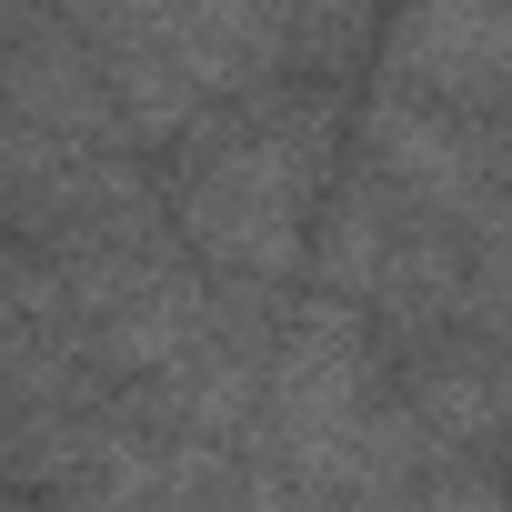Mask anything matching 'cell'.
<instances>
[{
    "mask_svg": "<svg viewBox=\"0 0 512 512\" xmlns=\"http://www.w3.org/2000/svg\"><path fill=\"white\" fill-rule=\"evenodd\" d=\"M51 11H61L71 31H91V41H121V31H141L151 11H171V0H51Z\"/></svg>",
    "mask_w": 512,
    "mask_h": 512,
    "instance_id": "cell-6",
    "label": "cell"
},
{
    "mask_svg": "<svg viewBox=\"0 0 512 512\" xmlns=\"http://www.w3.org/2000/svg\"><path fill=\"white\" fill-rule=\"evenodd\" d=\"M482 151H492V181L512 191V111H492V121H482Z\"/></svg>",
    "mask_w": 512,
    "mask_h": 512,
    "instance_id": "cell-7",
    "label": "cell"
},
{
    "mask_svg": "<svg viewBox=\"0 0 512 512\" xmlns=\"http://www.w3.org/2000/svg\"><path fill=\"white\" fill-rule=\"evenodd\" d=\"M0 512H41V502H31V492H11V502H0Z\"/></svg>",
    "mask_w": 512,
    "mask_h": 512,
    "instance_id": "cell-8",
    "label": "cell"
},
{
    "mask_svg": "<svg viewBox=\"0 0 512 512\" xmlns=\"http://www.w3.org/2000/svg\"><path fill=\"white\" fill-rule=\"evenodd\" d=\"M362 171H372L402 211L452 221V231H472V221L502 201L492 151H482V121L432 111V101H412V91H372V101H362Z\"/></svg>",
    "mask_w": 512,
    "mask_h": 512,
    "instance_id": "cell-3",
    "label": "cell"
},
{
    "mask_svg": "<svg viewBox=\"0 0 512 512\" xmlns=\"http://www.w3.org/2000/svg\"><path fill=\"white\" fill-rule=\"evenodd\" d=\"M332 151H342V101L332 91H262L231 101L211 131L181 141L171 161V231L211 282L282 292L312 272V221L332 201Z\"/></svg>",
    "mask_w": 512,
    "mask_h": 512,
    "instance_id": "cell-1",
    "label": "cell"
},
{
    "mask_svg": "<svg viewBox=\"0 0 512 512\" xmlns=\"http://www.w3.org/2000/svg\"><path fill=\"white\" fill-rule=\"evenodd\" d=\"M462 241H472V302H462V322H472L482 342L512 352V191H502Z\"/></svg>",
    "mask_w": 512,
    "mask_h": 512,
    "instance_id": "cell-5",
    "label": "cell"
},
{
    "mask_svg": "<svg viewBox=\"0 0 512 512\" xmlns=\"http://www.w3.org/2000/svg\"><path fill=\"white\" fill-rule=\"evenodd\" d=\"M382 91L462 121L512 111V0H402L382 31Z\"/></svg>",
    "mask_w": 512,
    "mask_h": 512,
    "instance_id": "cell-2",
    "label": "cell"
},
{
    "mask_svg": "<svg viewBox=\"0 0 512 512\" xmlns=\"http://www.w3.org/2000/svg\"><path fill=\"white\" fill-rule=\"evenodd\" d=\"M412 422L422 442L452 462V452H482V442H512V412H502V352H422L412 372Z\"/></svg>",
    "mask_w": 512,
    "mask_h": 512,
    "instance_id": "cell-4",
    "label": "cell"
}]
</instances>
